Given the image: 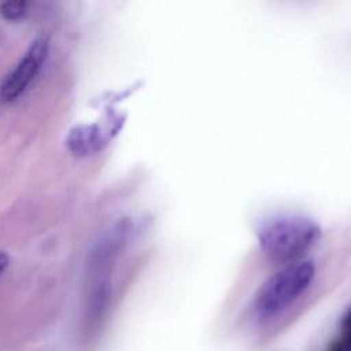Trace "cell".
<instances>
[{
    "mask_svg": "<svg viewBox=\"0 0 351 351\" xmlns=\"http://www.w3.org/2000/svg\"><path fill=\"white\" fill-rule=\"evenodd\" d=\"M259 245L274 262L292 263L319 237L318 225L304 217L281 215L262 223L256 232Z\"/></svg>",
    "mask_w": 351,
    "mask_h": 351,
    "instance_id": "cell-1",
    "label": "cell"
},
{
    "mask_svg": "<svg viewBox=\"0 0 351 351\" xmlns=\"http://www.w3.org/2000/svg\"><path fill=\"white\" fill-rule=\"evenodd\" d=\"M314 273V265L308 261L292 262L280 269L258 291L256 314L262 318H270L285 310L308 288Z\"/></svg>",
    "mask_w": 351,
    "mask_h": 351,
    "instance_id": "cell-2",
    "label": "cell"
},
{
    "mask_svg": "<svg viewBox=\"0 0 351 351\" xmlns=\"http://www.w3.org/2000/svg\"><path fill=\"white\" fill-rule=\"evenodd\" d=\"M48 53V40L38 38L36 40L29 51L25 53L23 59L18 63L14 71L4 80L0 86V100L10 103L15 100L34 80L37 73L41 69V64L45 60Z\"/></svg>",
    "mask_w": 351,
    "mask_h": 351,
    "instance_id": "cell-3",
    "label": "cell"
},
{
    "mask_svg": "<svg viewBox=\"0 0 351 351\" xmlns=\"http://www.w3.org/2000/svg\"><path fill=\"white\" fill-rule=\"evenodd\" d=\"M325 351H351V310H348L340 324V333L333 339Z\"/></svg>",
    "mask_w": 351,
    "mask_h": 351,
    "instance_id": "cell-4",
    "label": "cell"
},
{
    "mask_svg": "<svg viewBox=\"0 0 351 351\" xmlns=\"http://www.w3.org/2000/svg\"><path fill=\"white\" fill-rule=\"evenodd\" d=\"M27 8V1L25 0H16V1H5L0 5V12L7 19H18L21 18Z\"/></svg>",
    "mask_w": 351,
    "mask_h": 351,
    "instance_id": "cell-5",
    "label": "cell"
},
{
    "mask_svg": "<svg viewBox=\"0 0 351 351\" xmlns=\"http://www.w3.org/2000/svg\"><path fill=\"white\" fill-rule=\"evenodd\" d=\"M8 256L4 254V252H1L0 251V276H1V273L5 270V267H7V265H8Z\"/></svg>",
    "mask_w": 351,
    "mask_h": 351,
    "instance_id": "cell-6",
    "label": "cell"
}]
</instances>
